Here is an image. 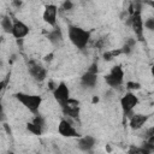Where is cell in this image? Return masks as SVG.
<instances>
[{
	"mask_svg": "<svg viewBox=\"0 0 154 154\" xmlns=\"http://www.w3.org/2000/svg\"><path fill=\"white\" fill-rule=\"evenodd\" d=\"M67 35L71 43L78 49L85 48L90 40V31L77 25H70L67 29Z\"/></svg>",
	"mask_w": 154,
	"mask_h": 154,
	"instance_id": "obj_1",
	"label": "cell"
},
{
	"mask_svg": "<svg viewBox=\"0 0 154 154\" xmlns=\"http://www.w3.org/2000/svg\"><path fill=\"white\" fill-rule=\"evenodd\" d=\"M13 96L31 113H37L42 103V97L36 94H26V93L19 91V93H16Z\"/></svg>",
	"mask_w": 154,
	"mask_h": 154,
	"instance_id": "obj_2",
	"label": "cell"
},
{
	"mask_svg": "<svg viewBox=\"0 0 154 154\" xmlns=\"http://www.w3.org/2000/svg\"><path fill=\"white\" fill-rule=\"evenodd\" d=\"M123 81H124V71L120 65L113 66L111 71L105 76V82L112 88L120 87L123 84Z\"/></svg>",
	"mask_w": 154,
	"mask_h": 154,
	"instance_id": "obj_3",
	"label": "cell"
},
{
	"mask_svg": "<svg viewBox=\"0 0 154 154\" xmlns=\"http://www.w3.org/2000/svg\"><path fill=\"white\" fill-rule=\"evenodd\" d=\"M137 103H138V97L134 93H131V91L125 93L120 99V107H122L124 116L131 114L132 109L137 106Z\"/></svg>",
	"mask_w": 154,
	"mask_h": 154,
	"instance_id": "obj_4",
	"label": "cell"
},
{
	"mask_svg": "<svg viewBox=\"0 0 154 154\" xmlns=\"http://www.w3.org/2000/svg\"><path fill=\"white\" fill-rule=\"evenodd\" d=\"M129 24L131 25V28L135 31V34L137 35V37L142 40V37H143V20H142V16H141L140 10H131L130 11Z\"/></svg>",
	"mask_w": 154,
	"mask_h": 154,
	"instance_id": "obj_5",
	"label": "cell"
},
{
	"mask_svg": "<svg viewBox=\"0 0 154 154\" xmlns=\"http://www.w3.org/2000/svg\"><path fill=\"white\" fill-rule=\"evenodd\" d=\"M97 83V64H93L87 72H84L81 77V84L84 88H94Z\"/></svg>",
	"mask_w": 154,
	"mask_h": 154,
	"instance_id": "obj_6",
	"label": "cell"
},
{
	"mask_svg": "<svg viewBox=\"0 0 154 154\" xmlns=\"http://www.w3.org/2000/svg\"><path fill=\"white\" fill-rule=\"evenodd\" d=\"M28 70H29V73L32 76V78H34L35 81H38V82L43 81V79L46 78V76H47V70H46L40 63H37V61H35V60L29 61V64H28Z\"/></svg>",
	"mask_w": 154,
	"mask_h": 154,
	"instance_id": "obj_7",
	"label": "cell"
},
{
	"mask_svg": "<svg viewBox=\"0 0 154 154\" xmlns=\"http://www.w3.org/2000/svg\"><path fill=\"white\" fill-rule=\"evenodd\" d=\"M53 96L57 100V102H59L60 106H63L69 99H70V90L69 87L64 83L60 82L54 89H53Z\"/></svg>",
	"mask_w": 154,
	"mask_h": 154,
	"instance_id": "obj_8",
	"label": "cell"
},
{
	"mask_svg": "<svg viewBox=\"0 0 154 154\" xmlns=\"http://www.w3.org/2000/svg\"><path fill=\"white\" fill-rule=\"evenodd\" d=\"M61 109L64 112L65 116H69L71 118H78L79 116V111H81V107H79V101L76 100V99H69L63 106H61Z\"/></svg>",
	"mask_w": 154,
	"mask_h": 154,
	"instance_id": "obj_9",
	"label": "cell"
},
{
	"mask_svg": "<svg viewBox=\"0 0 154 154\" xmlns=\"http://www.w3.org/2000/svg\"><path fill=\"white\" fill-rule=\"evenodd\" d=\"M45 129V118L42 116H35L31 122L26 123V130L32 135H41Z\"/></svg>",
	"mask_w": 154,
	"mask_h": 154,
	"instance_id": "obj_10",
	"label": "cell"
},
{
	"mask_svg": "<svg viewBox=\"0 0 154 154\" xmlns=\"http://www.w3.org/2000/svg\"><path fill=\"white\" fill-rule=\"evenodd\" d=\"M57 17H58V7L53 4H49L45 7L43 10V13H42V18L43 20L51 25V26H54L57 25Z\"/></svg>",
	"mask_w": 154,
	"mask_h": 154,
	"instance_id": "obj_11",
	"label": "cell"
},
{
	"mask_svg": "<svg viewBox=\"0 0 154 154\" xmlns=\"http://www.w3.org/2000/svg\"><path fill=\"white\" fill-rule=\"evenodd\" d=\"M30 31V28L22 20L19 19H13V26H12V35L17 38V40H22L23 37H25Z\"/></svg>",
	"mask_w": 154,
	"mask_h": 154,
	"instance_id": "obj_12",
	"label": "cell"
},
{
	"mask_svg": "<svg viewBox=\"0 0 154 154\" xmlns=\"http://www.w3.org/2000/svg\"><path fill=\"white\" fill-rule=\"evenodd\" d=\"M58 132L64 137H78L79 134L66 119H61L58 125Z\"/></svg>",
	"mask_w": 154,
	"mask_h": 154,
	"instance_id": "obj_13",
	"label": "cell"
},
{
	"mask_svg": "<svg viewBox=\"0 0 154 154\" xmlns=\"http://www.w3.org/2000/svg\"><path fill=\"white\" fill-rule=\"evenodd\" d=\"M147 119H148V116H146V114H140V113H137V114H131L130 122H129L130 128L134 129V130H138V129H141V128L146 124Z\"/></svg>",
	"mask_w": 154,
	"mask_h": 154,
	"instance_id": "obj_14",
	"label": "cell"
},
{
	"mask_svg": "<svg viewBox=\"0 0 154 154\" xmlns=\"http://www.w3.org/2000/svg\"><path fill=\"white\" fill-rule=\"evenodd\" d=\"M95 138L93 137V136H83V137H81L79 140H78V142H77V146H78V148L81 149V150H83V152H90L93 148H94V146H95Z\"/></svg>",
	"mask_w": 154,
	"mask_h": 154,
	"instance_id": "obj_15",
	"label": "cell"
},
{
	"mask_svg": "<svg viewBox=\"0 0 154 154\" xmlns=\"http://www.w3.org/2000/svg\"><path fill=\"white\" fill-rule=\"evenodd\" d=\"M63 31H61V29L58 26H55L52 31H49L48 32V40L53 43V45H59V43H61L63 42Z\"/></svg>",
	"mask_w": 154,
	"mask_h": 154,
	"instance_id": "obj_16",
	"label": "cell"
},
{
	"mask_svg": "<svg viewBox=\"0 0 154 154\" xmlns=\"http://www.w3.org/2000/svg\"><path fill=\"white\" fill-rule=\"evenodd\" d=\"M0 24H1V28L4 29L5 32H7V34H11L12 32L13 20L10 18V16H4L2 19H1V22H0Z\"/></svg>",
	"mask_w": 154,
	"mask_h": 154,
	"instance_id": "obj_17",
	"label": "cell"
},
{
	"mask_svg": "<svg viewBox=\"0 0 154 154\" xmlns=\"http://www.w3.org/2000/svg\"><path fill=\"white\" fill-rule=\"evenodd\" d=\"M134 47H135V40H132V38H129L125 43H124V46H123V49H122V53H125V54H129V53H131V51L134 49Z\"/></svg>",
	"mask_w": 154,
	"mask_h": 154,
	"instance_id": "obj_18",
	"label": "cell"
},
{
	"mask_svg": "<svg viewBox=\"0 0 154 154\" xmlns=\"http://www.w3.org/2000/svg\"><path fill=\"white\" fill-rule=\"evenodd\" d=\"M128 154H150V152H148L147 149H144L143 147H135L131 146L128 150Z\"/></svg>",
	"mask_w": 154,
	"mask_h": 154,
	"instance_id": "obj_19",
	"label": "cell"
},
{
	"mask_svg": "<svg viewBox=\"0 0 154 154\" xmlns=\"http://www.w3.org/2000/svg\"><path fill=\"white\" fill-rule=\"evenodd\" d=\"M120 53H122V49H118V51H109V52H106V53L103 54V58H105L106 60H111V59L116 58V55H118V54H120Z\"/></svg>",
	"mask_w": 154,
	"mask_h": 154,
	"instance_id": "obj_20",
	"label": "cell"
},
{
	"mask_svg": "<svg viewBox=\"0 0 154 154\" xmlns=\"http://www.w3.org/2000/svg\"><path fill=\"white\" fill-rule=\"evenodd\" d=\"M143 28H147L148 30H154V19L153 18H148L143 23Z\"/></svg>",
	"mask_w": 154,
	"mask_h": 154,
	"instance_id": "obj_21",
	"label": "cell"
},
{
	"mask_svg": "<svg viewBox=\"0 0 154 154\" xmlns=\"http://www.w3.org/2000/svg\"><path fill=\"white\" fill-rule=\"evenodd\" d=\"M126 88L129 90H137V89L141 88V84L137 83V82H128L126 83Z\"/></svg>",
	"mask_w": 154,
	"mask_h": 154,
	"instance_id": "obj_22",
	"label": "cell"
},
{
	"mask_svg": "<svg viewBox=\"0 0 154 154\" xmlns=\"http://www.w3.org/2000/svg\"><path fill=\"white\" fill-rule=\"evenodd\" d=\"M8 79H10V76H7L4 81H1V82H0V91H1L2 89H5V88H6V85H7V83H8Z\"/></svg>",
	"mask_w": 154,
	"mask_h": 154,
	"instance_id": "obj_23",
	"label": "cell"
},
{
	"mask_svg": "<svg viewBox=\"0 0 154 154\" xmlns=\"http://www.w3.org/2000/svg\"><path fill=\"white\" fill-rule=\"evenodd\" d=\"M63 7H64V10H71V8L73 7V4H72L71 1H65V2L63 4Z\"/></svg>",
	"mask_w": 154,
	"mask_h": 154,
	"instance_id": "obj_24",
	"label": "cell"
},
{
	"mask_svg": "<svg viewBox=\"0 0 154 154\" xmlns=\"http://www.w3.org/2000/svg\"><path fill=\"white\" fill-rule=\"evenodd\" d=\"M0 117H1V118H4V107H2L1 101H0Z\"/></svg>",
	"mask_w": 154,
	"mask_h": 154,
	"instance_id": "obj_25",
	"label": "cell"
},
{
	"mask_svg": "<svg viewBox=\"0 0 154 154\" xmlns=\"http://www.w3.org/2000/svg\"><path fill=\"white\" fill-rule=\"evenodd\" d=\"M8 154H12V153H8Z\"/></svg>",
	"mask_w": 154,
	"mask_h": 154,
	"instance_id": "obj_26",
	"label": "cell"
}]
</instances>
